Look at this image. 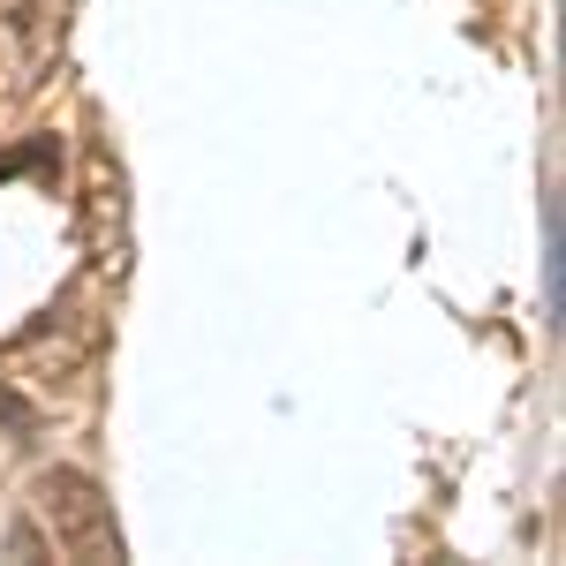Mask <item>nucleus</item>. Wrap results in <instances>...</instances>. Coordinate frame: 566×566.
<instances>
[{
    "label": "nucleus",
    "instance_id": "1",
    "mask_svg": "<svg viewBox=\"0 0 566 566\" xmlns=\"http://www.w3.org/2000/svg\"><path fill=\"white\" fill-rule=\"evenodd\" d=\"M31 514L45 522V536L69 552V559H129V544H122V528H114V499L84 476V469H45L39 491H31Z\"/></svg>",
    "mask_w": 566,
    "mask_h": 566
},
{
    "label": "nucleus",
    "instance_id": "2",
    "mask_svg": "<svg viewBox=\"0 0 566 566\" xmlns=\"http://www.w3.org/2000/svg\"><path fill=\"white\" fill-rule=\"evenodd\" d=\"M61 45V0H0V91H23Z\"/></svg>",
    "mask_w": 566,
    "mask_h": 566
},
{
    "label": "nucleus",
    "instance_id": "3",
    "mask_svg": "<svg viewBox=\"0 0 566 566\" xmlns=\"http://www.w3.org/2000/svg\"><path fill=\"white\" fill-rule=\"evenodd\" d=\"M129 205H122V167L106 151H91V175H84V227H91V264L122 272L129 264Z\"/></svg>",
    "mask_w": 566,
    "mask_h": 566
},
{
    "label": "nucleus",
    "instance_id": "4",
    "mask_svg": "<svg viewBox=\"0 0 566 566\" xmlns=\"http://www.w3.org/2000/svg\"><path fill=\"white\" fill-rule=\"evenodd\" d=\"M39 552H53V536H45L39 522H15V528H8V559H39Z\"/></svg>",
    "mask_w": 566,
    "mask_h": 566
},
{
    "label": "nucleus",
    "instance_id": "5",
    "mask_svg": "<svg viewBox=\"0 0 566 566\" xmlns=\"http://www.w3.org/2000/svg\"><path fill=\"white\" fill-rule=\"evenodd\" d=\"M0 423H8L15 438H31V431H39V416H31V408H23V400H15L8 386H0Z\"/></svg>",
    "mask_w": 566,
    "mask_h": 566
}]
</instances>
